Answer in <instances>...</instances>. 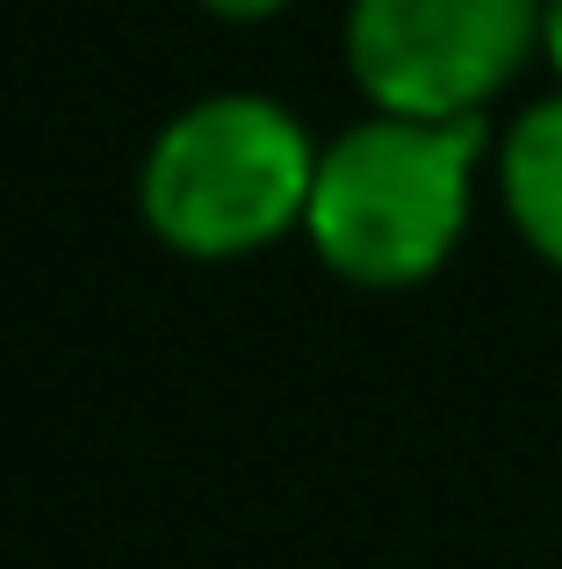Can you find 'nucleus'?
I'll return each instance as SVG.
<instances>
[{"label":"nucleus","instance_id":"obj_1","mask_svg":"<svg viewBox=\"0 0 562 569\" xmlns=\"http://www.w3.org/2000/svg\"><path fill=\"white\" fill-rule=\"evenodd\" d=\"M483 116H390L339 130L318 152L303 231L353 289H419L469 231Z\"/></svg>","mask_w":562,"mask_h":569},{"label":"nucleus","instance_id":"obj_2","mask_svg":"<svg viewBox=\"0 0 562 569\" xmlns=\"http://www.w3.org/2000/svg\"><path fill=\"white\" fill-rule=\"evenodd\" d=\"M318 144L268 94L188 101L138 167V209L188 260H239L289 238L310 209Z\"/></svg>","mask_w":562,"mask_h":569},{"label":"nucleus","instance_id":"obj_3","mask_svg":"<svg viewBox=\"0 0 562 569\" xmlns=\"http://www.w3.org/2000/svg\"><path fill=\"white\" fill-rule=\"evenodd\" d=\"M541 43V0H353L347 72L390 116H483Z\"/></svg>","mask_w":562,"mask_h":569},{"label":"nucleus","instance_id":"obj_4","mask_svg":"<svg viewBox=\"0 0 562 569\" xmlns=\"http://www.w3.org/2000/svg\"><path fill=\"white\" fill-rule=\"evenodd\" d=\"M498 188H505V209H512V223H520V238L549 267H562V94L534 101V109L505 130Z\"/></svg>","mask_w":562,"mask_h":569},{"label":"nucleus","instance_id":"obj_5","mask_svg":"<svg viewBox=\"0 0 562 569\" xmlns=\"http://www.w3.org/2000/svg\"><path fill=\"white\" fill-rule=\"evenodd\" d=\"M210 14H224V22H268V14H281L289 0H202Z\"/></svg>","mask_w":562,"mask_h":569},{"label":"nucleus","instance_id":"obj_6","mask_svg":"<svg viewBox=\"0 0 562 569\" xmlns=\"http://www.w3.org/2000/svg\"><path fill=\"white\" fill-rule=\"evenodd\" d=\"M541 51H549V66L562 72V0H541Z\"/></svg>","mask_w":562,"mask_h":569}]
</instances>
